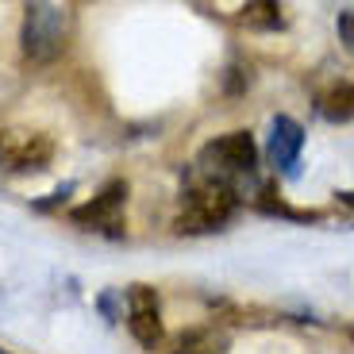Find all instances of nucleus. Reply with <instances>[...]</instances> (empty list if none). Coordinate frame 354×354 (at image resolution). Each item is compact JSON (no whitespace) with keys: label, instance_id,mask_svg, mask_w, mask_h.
Masks as SVG:
<instances>
[{"label":"nucleus","instance_id":"obj_12","mask_svg":"<svg viewBox=\"0 0 354 354\" xmlns=\"http://www.w3.org/2000/svg\"><path fill=\"white\" fill-rule=\"evenodd\" d=\"M339 39L346 43V50H354V12H343V16H339Z\"/></svg>","mask_w":354,"mask_h":354},{"label":"nucleus","instance_id":"obj_13","mask_svg":"<svg viewBox=\"0 0 354 354\" xmlns=\"http://www.w3.org/2000/svg\"><path fill=\"white\" fill-rule=\"evenodd\" d=\"M351 339H354V324H351Z\"/></svg>","mask_w":354,"mask_h":354},{"label":"nucleus","instance_id":"obj_14","mask_svg":"<svg viewBox=\"0 0 354 354\" xmlns=\"http://www.w3.org/2000/svg\"><path fill=\"white\" fill-rule=\"evenodd\" d=\"M0 354H8V351H4V346H0Z\"/></svg>","mask_w":354,"mask_h":354},{"label":"nucleus","instance_id":"obj_4","mask_svg":"<svg viewBox=\"0 0 354 354\" xmlns=\"http://www.w3.org/2000/svg\"><path fill=\"white\" fill-rule=\"evenodd\" d=\"M54 158V139L31 127H8L0 131V166L8 174H39Z\"/></svg>","mask_w":354,"mask_h":354},{"label":"nucleus","instance_id":"obj_9","mask_svg":"<svg viewBox=\"0 0 354 354\" xmlns=\"http://www.w3.org/2000/svg\"><path fill=\"white\" fill-rule=\"evenodd\" d=\"M177 354H227V339L212 328L189 331V335H181V343H177Z\"/></svg>","mask_w":354,"mask_h":354},{"label":"nucleus","instance_id":"obj_6","mask_svg":"<svg viewBox=\"0 0 354 354\" xmlns=\"http://www.w3.org/2000/svg\"><path fill=\"white\" fill-rule=\"evenodd\" d=\"M124 204H127V181H108L93 201L73 208L70 220L77 223V227H88V231L120 235V212H124Z\"/></svg>","mask_w":354,"mask_h":354},{"label":"nucleus","instance_id":"obj_1","mask_svg":"<svg viewBox=\"0 0 354 354\" xmlns=\"http://www.w3.org/2000/svg\"><path fill=\"white\" fill-rule=\"evenodd\" d=\"M239 212V189L212 181V177H196L193 185L181 193V208L174 216V231L181 235H208L231 223V216Z\"/></svg>","mask_w":354,"mask_h":354},{"label":"nucleus","instance_id":"obj_8","mask_svg":"<svg viewBox=\"0 0 354 354\" xmlns=\"http://www.w3.org/2000/svg\"><path fill=\"white\" fill-rule=\"evenodd\" d=\"M319 115L328 120V124H346L354 120V85H335L328 88L324 97H319Z\"/></svg>","mask_w":354,"mask_h":354},{"label":"nucleus","instance_id":"obj_5","mask_svg":"<svg viewBox=\"0 0 354 354\" xmlns=\"http://www.w3.org/2000/svg\"><path fill=\"white\" fill-rule=\"evenodd\" d=\"M124 301H127V331L139 346L154 351L166 335L162 328V308H158V292L151 285H127L124 289Z\"/></svg>","mask_w":354,"mask_h":354},{"label":"nucleus","instance_id":"obj_2","mask_svg":"<svg viewBox=\"0 0 354 354\" xmlns=\"http://www.w3.org/2000/svg\"><path fill=\"white\" fill-rule=\"evenodd\" d=\"M73 35V8L66 4H27L24 8V31L19 43L31 62H54L70 46Z\"/></svg>","mask_w":354,"mask_h":354},{"label":"nucleus","instance_id":"obj_3","mask_svg":"<svg viewBox=\"0 0 354 354\" xmlns=\"http://www.w3.org/2000/svg\"><path fill=\"white\" fill-rule=\"evenodd\" d=\"M196 169L201 177H212L223 185H235L239 177H250L258 169V142L250 131H227L216 135L201 147L196 154Z\"/></svg>","mask_w":354,"mask_h":354},{"label":"nucleus","instance_id":"obj_10","mask_svg":"<svg viewBox=\"0 0 354 354\" xmlns=\"http://www.w3.org/2000/svg\"><path fill=\"white\" fill-rule=\"evenodd\" d=\"M243 24H250V27H281V8H277V4H247V8H243Z\"/></svg>","mask_w":354,"mask_h":354},{"label":"nucleus","instance_id":"obj_11","mask_svg":"<svg viewBox=\"0 0 354 354\" xmlns=\"http://www.w3.org/2000/svg\"><path fill=\"white\" fill-rule=\"evenodd\" d=\"M258 208H262L266 216H285V220H319V212H292V208L274 204V201H258Z\"/></svg>","mask_w":354,"mask_h":354},{"label":"nucleus","instance_id":"obj_7","mask_svg":"<svg viewBox=\"0 0 354 354\" xmlns=\"http://www.w3.org/2000/svg\"><path fill=\"white\" fill-rule=\"evenodd\" d=\"M270 162H274L281 174H292L297 162H301V151H304V127L292 120V115H274L270 124Z\"/></svg>","mask_w":354,"mask_h":354}]
</instances>
